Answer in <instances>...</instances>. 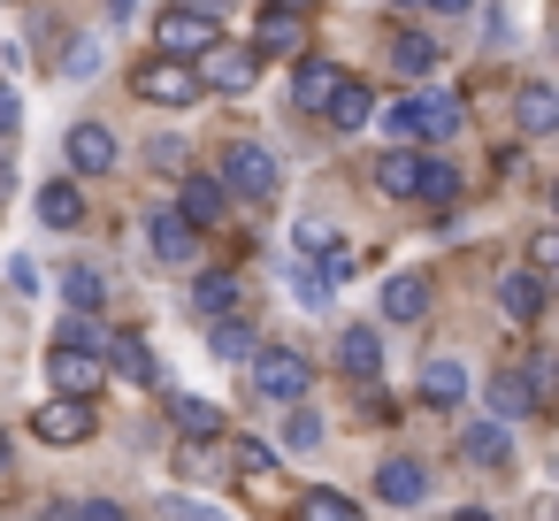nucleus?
Wrapping results in <instances>:
<instances>
[{
    "label": "nucleus",
    "mask_w": 559,
    "mask_h": 521,
    "mask_svg": "<svg viewBox=\"0 0 559 521\" xmlns=\"http://www.w3.org/2000/svg\"><path fill=\"white\" fill-rule=\"evenodd\" d=\"M62 162H70V177H108V169L123 162V146H116V131H108V123H70Z\"/></svg>",
    "instance_id": "6e6552de"
},
{
    "label": "nucleus",
    "mask_w": 559,
    "mask_h": 521,
    "mask_svg": "<svg viewBox=\"0 0 559 521\" xmlns=\"http://www.w3.org/2000/svg\"><path fill=\"white\" fill-rule=\"evenodd\" d=\"M414 177H421V154H376V192H391V200H414Z\"/></svg>",
    "instance_id": "bb28decb"
},
{
    "label": "nucleus",
    "mask_w": 559,
    "mask_h": 521,
    "mask_svg": "<svg viewBox=\"0 0 559 521\" xmlns=\"http://www.w3.org/2000/svg\"><path fill=\"white\" fill-rule=\"evenodd\" d=\"M9 467H16V437H9V429H0V475H9Z\"/></svg>",
    "instance_id": "79ce46f5"
},
{
    "label": "nucleus",
    "mask_w": 559,
    "mask_h": 521,
    "mask_svg": "<svg viewBox=\"0 0 559 521\" xmlns=\"http://www.w3.org/2000/svg\"><path fill=\"white\" fill-rule=\"evenodd\" d=\"M215 185H223V200H276L284 192V169H276V154L269 146H253V139H230L223 146V169H215Z\"/></svg>",
    "instance_id": "7ed1b4c3"
},
{
    "label": "nucleus",
    "mask_w": 559,
    "mask_h": 521,
    "mask_svg": "<svg viewBox=\"0 0 559 521\" xmlns=\"http://www.w3.org/2000/svg\"><path fill=\"white\" fill-rule=\"evenodd\" d=\"M16 131H24V100L16 85H0V146H16Z\"/></svg>",
    "instance_id": "f704fd0d"
},
{
    "label": "nucleus",
    "mask_w": 559,
    "mask_h": 521,
    "mask_svg": "<svg viewBox=\"0 0 559 521\" xmlns=\"http://www.w3.org/2000/svg\"><path fill=\"white\" fill-rule=\"evenodd\" d=\"M498 307H506V322L536 330V322H544V276H536V269H506V276H498Z\"/></svg>",
    "instance_id": "9b49d317"
},
{
    "label": "nucleus",
    "mask_w": 559,
    "mask_h": 521,
    "mask_svg": "<svg viewBox=\"0 0 559 521\" xmlns=\"http://www.w3.org/2000/svg\"><path fill=\"white\" fill-rule=\"evenodd\" d=\"M207 345H215V360H253V345H261V330H253V315H215V330H207Z\"/></svg>",
    "instance_id": "b1692460"
},
{
    "label": "nucleus",
    "mask_w": 559,
    "mask_h": 521,
    "mask_svg": "<svg viewBox=\"0 0 559 521\" xmlns=\"http://www.w3.org/2000/svg\"><path fill=\"white\" fill-rule=\"evenodd\" d=\"M513 123H521V139H551V131H559V93H551L544 78H528V85L513 93Z\"/></svg>",
    "instance_id": "f8f14e48"
},
{
    "label": "nucleus",
    "mask_w": 559,
    "mask_h": 521,
    "mask_svg": "<svg viewBox=\"0 0 559 521\" xmlns=\"http://www.w3.org/2000/svg\"><path fill=\"white\" fill-rule=\"evenodd\" d=\"M223 208H230V200H223V185H215V177H185V185H177V215H185L192 230L223 223Z\"/></svg>",
    "instance_id": "6ab92c4d"
},
{
    "label": "nucleus",
    "mask_w": 559,
    "mask_h": 521,
    "mask_svg": "<svg viewBox=\"0 0 559 521\" xmlns=\"http://www.w3.org/2000/svg\"><path fill=\"white\" fill-rule=\"evenodd\" d=\"M391 9H414V0H391Z\"/></svg>",
    "instance_id": "49530a36"
},
{
    "label": "nucleus",
    "mask_w": 559,
    "mask_h": 521,
    "mask_svg": "<svg viewBox=\"0 0 559 521\" xmlns=\"http://www.w3.org/2000/svg\"><path fill=\"white\" fill-rule=\"evenodd\" d=\"M230 307H238V276H230V269L192 276V315H207V322H215V315H230Z\"/></svg>",
    "instance_id": "a878e982"
},
{
    "label": "nucleus",
    "mask_w": 559,
    "mask_h": 521,
    "mask_svg": "<svg viewBox=\"0 0 559 521\" xmlns=\"http://www.w3.org/2000/svg\"><path fill=\"white\" fill-rule=\"evenodd\" d=\"M421 9H437V16H467V0H421Z\"/></svg>",
    "instance_id": "a19ab883"
},
{
    "label": "nucleus",
    "mask_w": 559,
    "mask_h": 521,
    "mask_svg": "<svg viewBox=\"0 0 559 521\" xmlns=\"http://www.w3.org/2000/svg\"><path fill=\"white\" fill-rule=\"evenodd\" d=\"M322 437H330V429H322V414L299 399V406H292V422H284V445H292V452H314Z\"/></svg>",
    "instance_id": "2f4dec72"
},
{
    "label": "nucleus",
    "mask_w": 559,
    "mask_h": 521,
    "mask_svg": "<svg viewBox=\"0 0 559 521\" xmlns=\"http://www.w3.org/2000/svg\"><path fill=\"white\" fill-rule=\"evenodd\" d=\"M62 78H100V39H70V55H62Z\"/></svg>",
    "instance_id": "72a5a7b5"
},
{
    "label": "nucleus",
    "mask_w": 559,
    "mask_h": 521,
    "mask_svg": "<svg viewBox=\"0 0 559 521\" xmlns=\"http://www.w3.org/2000/svg\"><path fill=\"white\" fill-rule=\"evenodd\" d=\"M100 353H108L116 376H131V383H162V360H154L146 338H100Z\"/></svg>",
    "instance_id": "412c9836"
},
{
    "label": "nucleus",
    "mask_w": 559,
    "mask_h": 521,
    "mask_svg": "<svg viewBox=\"0 0 559 521\" xmlns=\"http://www.w3.org/2000/svg\"><path fill=\"white\" fill-rule=\"evenodd\" d=\"M528 269H536V276H544V269H559V238H551V230H536V238H528Z\"/></svg>",
    "instance_id": "e433bc0d"
},
{
    "label": "nucleus",
    "mask_w": 559,
    "mask_h": 521,
    "mask_svg": "<svg viewBox=\"0 0 559 521\" xmlns=\"http://www.w3.org/2000/svg\"><path fill=\"white\" fill-rule=\"evenodd\" d=\"M169 422L192 437V445H207V437H223V406H207V399H169Z\"/></svg>",
    "instance_id": "c85d7f7f"
},
{
    "label": "nucleus",
    "mask_w": 559,
    "mask_h": 521,
    "mask_svg": "<svg viewBox=\"0 0 559 521\" xmlns=\"http://www.w3.org/2000/svg\"><path fill=\"white\" fill-rule=\"evenodd\" d=\"M139 230H146V253H154L162 269H192V261H200V230H192L177 208H146Z\"/></svg>",
    "instance_id": "423d86ee"
},
{
    "label": "nucleus",
    "mask_w": 559,
    "mask_h": 521,
    "mask_svg": "<svg viewBox=\"0 0 559 521\" xmlns=\"http://www.w3.org/2000/svg\"><path fill=\"white\" fill-rule=\"evenodd\" d=\"M32 437H47V445H93L100 437V414H93V399H47L32 414Z\"/></svg>",
    "instance_id": "0eeeda50"
},
{
    "label": "nucleus",
    "mask_w": 559,
    "mask_h": 521,
    "mask_svg": "<svg viewBox=\"0 0 559 521\" xmlns=\"http://www.w3.org/2000/svg\"><path fill=\"white\" fill-rule=\"evenodd\" d=\"M24 521H70V498H47L39 513H24Z\"/></svg>",
    "instance_id": "ea45409f"
},
{
    "label": "nucleus",
    "mask_w": 559,
    "mask_h": 521,
    "mask_svg": "<svg viewBox=\"0 0 559 521\" xmlns=\"http://www.w3.org/2000/svg\"><path fill=\"white\" fill-rule=\"evenodd\" d=\"M376 498H383V506H421V498H429V467L406 460V452L383 460V467H376Z\"/></svg>",
    "instance_id": "ddd939ff"
},
{
    "label": "nucleus",
    "mask_w": 559,
    "mask_h": 521,
    "mask_svg": "<svg viewBox=\"0 0 559 521\" xmlns=\"http://www.w3.org/2000/svg\"><path fill=\"white\" fill-rule=\"evenodd\" d=\"M421 315H429V276H414V269H406V276H391V284H383V322L414 330Z\"/></svg>",
    "instance_id": "2eb2a0df"
},
{
    "label": "nucleus",
    "mask_w": 559,
    "mask_h": 521,
    "mask_svg": "<svg viewBox=\"0 0 559 521\" xmlns=\"http://www.w3.org/2000/svg\"><path fill=\"white\" fill-rule=\"evenodd\" d=\"M185 9H200V16H223V9H230V0H185Z\"/></svg>",
    "instance_id": "c03bdc74"
},
{
    "label": "nucleus",
    "mask_w": 559,
    "mask_h": 521,
    "mask_svg": "<svg viewBox=\"0 0 559 521\" xmlns=\"http://www.w3.org/2000/svg\"><path fill=\"white\" fill-rule=\"evenodd\" d=\"M131 9H139V0H100V16H116V24H123Z\"/></svg>",
    "instance_id": "37998d69"
},
{
    "label": "nucleus",
    "mask_w": 559,
    "mask_h": 521,
    "mask_svg": "<svg viewBox=\"0 0 559 521\" xmlns=\"http://www.w3.org/2000/svg\"><path fill=\"white\" fill-rule=\"evenodd\" d=\"M299 521H360V513H353V498H345V490H307Z\"/></svg>",
    "instance_id": "473e14b6"
},
{
    "label": "nucleus",
    "mask_w": 559,
    "mask_h": 521,
    "mask_svg": "<svg viewBox=\"0 0 559 521\" xmlns=\"http://www.w3.org/2000/svg\"><path fill=\"white\" fill-rule=\"evenodd\" d=\"M337 368H345V376H360V383H368V376H383V338H376L368 322H353V330L337 338Z\"/></svg>",
    "instance_id": "aec40b11"
},
{
    "label": "nucleus",
    "mask_w": 559,
    "mask_h": 521,
    "mask_svg": "<svg viewBox=\"0 0 559 521\" xmlns=\"http://www.w3.org/2000/svg\"><path fill=\"white\" fill-rule=\"evenodd\" d=\"M421 399H429V406H460V399H467V368H460V360H429V368H421Z\"/></svg>",
    "instance_id": "cd10ccee"
},
{
    "label": "nucleus",
    "mask_w": 559,
    "mask_h": 521,
    "mask_svg": "<svg viewBox=\"0 0 559 521\" xmlns=\"http://www.w3.org/2000/svg\"><path fill=\"white\" fill-rule=\"evenodd\" d=\"M368 116H376V93H368V85H353V78L322 100V123H330V131H368Z\"/></svg>",
    "instance_id": "a211bd4d"
},
{
    "label": "nucleus",
    "mask_w": 559,
    "mask_h": 521,
    "mask_svg": "<svg viewBox=\"0 0 559 521\" xmlns=\"http://www.w3.org/2000/svg\"><path fill=\"white\" fill-rule=\"evenodd\" d=\"M246 383H253V399L299 406V399L314 391V360H307L299 345H253V360H246Z\"/></svg>",
    "instance_id": "f03ea898"
},
{
    "label": "nucleus",
    "mask_w": 559,
    "mask_h": 521,
    "mask_svg": "<svg viewBox=\"0 0 559 521\" xmlns=\"http://www.w3.org/2000/svg\"><path fill=\"white\" fill-rule=\"evenodd\" d=\"M483 399H490V422H521V414H536V391H528V376H521V368H498Z\"/></svg>",
    "instance_id": "4be33fe9"
},
{
    "label": "nucleus",
    "mask_w": 559,
    "mask_h": 521,
    "mask_svg": "<svg viewBox=\"0 0 559 521\" xmlns=\"http://www.w3.org/2000/svg\"><path fill=\"white\" fill-rule=\"evenodd\" d=\"M253 78H261V55L253 47H207L200 55V85H215V93H253Z\"/></svg>",
    "instance_id": "9d476101"
},
{
    "label": "nucleus",
    "mask_w": 559,
    "mask_h": 521,
    "mask_svg": "<svg viewBox=\"0 0 559 521\" xmlns=\"http://www.w3.org/2000/svg\"><path fill=\"white\" fill-rule=\"evenodd\" d=\"M47 376L62 383V399H93V391L108 383V360H100V353H85V345H62V338H55V353H47Z\"/></svg>",
    "instance_id": "1a4fd4ad"
},
{
    "label": "nucleus",
    "mask_w": 559,
    "mask_h": 521,
    "mask_svg": "<svg viewBox=\"0 0 559 521\" xmlns=\"http://www.w3.org/2000/svg\"><path fill=\"white\" fill-rule=\"evenodd\" d=\"M299 32H307V16H299V9H269V16L253 24V55H261V62H269V55H292V47H299Z\"/></svg>",
    "instance_id": "5701e85b"
},
{
    "label": "nucleus",
    "mask_w": 559,
    "mask_h": 521,
    "mask_svg": "<svg viewBox=\"0 0 559 521\" xmlns=\"http://www.w3.org/2000/svg\"><path fill=\"white\" fill-rule=\"evenodd\" d=\"M169 521H223L215 506H192V498H169Z\"/></svg>",
    "instance_id": "58836bf2"
},
{
    "label": "nucleus",
    "mask_w": 559,
    "mask_h": 521,
    "mask_svg": "<svg viewBox=\"0 0 559 521\" xmlns=\"http://www.w3.org/2000/svg\"><path fill=\"white\" fill-rule=\"evenodd\" d=\"M62 299H70L78 315H100V307H108V276H100V269H70V276H62Z\"/></svg>",
    "instance_id": "7c9ffc66"
},
{
    "label": "nucleus",
    "mask_w": 559,
    "mask_h": 521,
    "mask_svg": "<svg viewBox=\"0 0 559 521\" xmlns=\"http://www.w3.org/2000/svg\"><path fill=\"white\" fill-rule=\"evenodd\" d=\"M452 521H490V513H483V506H460V513H452Z\"/></svg>",
    "instance_id": "a18cd8bd"
},
{
    "label": "nucleus",
    "mask_w": 559,
    "mask_h": 521,
    "mask_svg": "<svg viewBox=\"0 0 559 521\" xmlns=\"http://www.w3.org/2000/svg\"><path fill=\"white\" fill-rule=\"evenodd\" d=\"M460 460H467V467H506V460H513L506 422H467V429H460Z\"/></svg>",
    "instance_id": "dca6fc26"
},
{
    "label": "nucleus",
    "mask_w": 559,
    "mask_h": 521,
    "mask_svg": "<svg viewBox=\"0 0 559 521\" xmlns=\"http://www.w3.org/2000/svg\"><path fill=\"white\" fill-rule=\"evenodd\" d=\"M39 223H47V230H78V223H85V192H78L70 169H62L55 185H39Z\"/></svg>",
    "instance_id": "4468645a"
},
{
    "label": "nucleus",
    "mask_w": 559,
    "mask_h": 521,
    "mask_svg": "<svg viewBox=\"0 0 559 521\" xmlns=\"http://www.w3.org/2000/svg\"><path fill=\"white\" fill-rule=\"evenodd\" d=\"M391 70H399V78H429V70H444V62H437V39H421V32H391Z\"/></svg>",
    "instance_id": "393cba45"
},
{
    "label": "nucleus",
    "mask_w": 559,
    "mask_h": 521,
    "mask_svg": "<svg viewBox=\"0 0 559 521\" xmlns=\"http://www.w3.org/2000/svg\"><path fill=\"white\" fill-rule=\"evenodd\" d=\"M215 39H223V32H215V16H200V9H162V16H154V55H169V62H200Z\"/></svg>",
    "instance_id": "39448f33"
},
{
    "label": "nucleus",
    "mask_w": 559,
    "mask_h": 521,
    "mask_svg": "<svg viewBox=\"0 0 559 521\" xmlns=\"http://www.w3.org/2000/svg\"><path fill=\"white\" fill-rule=\"evenodd\" d=\"M131 93L146 100V108H192L207 85H200V70L192 62H169V55H146L139 70H131Z\"/></svg>",
    "instance_id": "20e7f679"
},
{
    "label": "nucleus",
    "mask_w": 559,
    "mask_h": 521,
    "mask_svg": "<svg viewBox=\"0 0 559 521\" xmlns=\"http://www.w3.org/2000/svg\"><path fill=\"white\" fill-rule=\"evenodd\" d=\"M70 521H131L116 498H70Z\"/></svg>",
    "instance_id": "c9c22d12"
},
{
    "label": "nucleus",
    "mask_w": 559,
    "mask_h": 521,
    "mask_svg": "<svg viewBox=\"0 0 559 521\" xmlns=\"http://www.w3.org/2000/svg\"><path fill=\"white\" fill-rule=\"evenodd\" d=\"M414 200H429V208H452V200H460V169H452V162H421V177H414Z\"/></svg>",
    "instance_id": "c756f323"
},
{
    "label": "nucleus",
    "mask_w": 559,
    "mask_h": 521,
    "mask_svg": "<svg viewBox=\"0 0 559 521\" xmlns=\"http://www.w3.org/2000/svg\"><path fill=\"white\" fill-rule=\"evenodd\" d=\"M383 131H391V139H460V131H467V100H460V93L391 100V108H383Z\"/></svg>",
    "instance_id": "f257e3e1"
},
{
    "label": "nucleus",
    "mask_w": 559,
    "mask_h": 521,
    "mask_svg": "<svg viewBox=\"0 0 559 521\" xmlns=\"http://www.w3.org/2000/svg\"><path fill=\"white\" fill-rule=\"evenodd\" d=\"M292 284H299V299H307V307H330V276H322V269H299Z\"/></svg>",
    "instance_id": "4c0bfd02"
},
{
    "label": "nucleus",
    "mask_w": 559,
    "mask_h": 521,
    "mask_svg": "<svg viewBox=\"0 0 559 521\" xmlns=\"http://www.w3.org/2000/svg\"><path fill=\"white\" fill-rule=\"evenodd\" d=\"M345 85V70L337 62H299V78H292V108L299 116H322V100Z\"/></svg>",
    "instance_id": "f3484780"
}]
</instances>
